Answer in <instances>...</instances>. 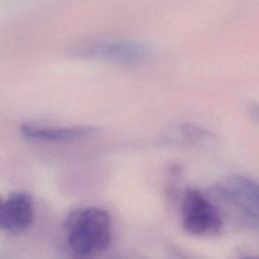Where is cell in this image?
<instances>
[{
    "mask_svg": "<svg viewBox=\"0 0 259 259\" xmlns=\"http://www.w3.org/2000/svg\"><path fill=\"white\" fill-rule=\"evenodd\" d=\"M67 245L77 257H92L106 251L111 243V219L98 206L72 210L65 221Z\"/></svg>",
    "mask_w": 259,
    "mask_h": 259,
    "instance_id": "cell-1",
    "label": "cell"
},
{
    "mask_svg": "<svg viewBox=\"0 0 259 259\" xmlns=\"http://www.w3.org/2000/svg\"><path fill=\"white\" fill-rule=\"evenodd\" d=\"M183 229L194 236H209L223 227L220 208L197 189H187L181 200Z\"/></svg>",
    "mask_w": 259,
    "mask_h": 259,
    "instance_id": "cell-2",
    "label": "cell"
},
{
    "mask_svg": "<svg viewBox=\"0 0 259 259\" xmlns=\"http://www.w3.org/2000/svg\"><path fill=\"white\" fill-rule=\"evenodd\" d=\"M74 56L116 64H137L151 55V49L139 41L110 39L82 44L74 49Z\"/></svg>",
    "mask_w": 259,
    "mask_h": 259,
    "instance_id": "cell-3",
    "label": "cell"
},
{
    "mask_svg": "<svg viewBox=\"0 0 259 259\" xmlns=\"http://www.w3.org/2000/svg\"><path fill=\"white\" fill-rule=\"evenodd\" d=\"M215 190L226 203L259 225V182L243 175H233L219 183Z\"/></svg>",
    "mask_w": 259,
    "mask_h": 259,
    "instance_id": "cell-4",
    "label": "cell"
},
{
    "mask_svg": "<svg viewBox=\"0 0 259 259\" xmlns=\"http://www.w3.org/2000/svg\"><path fill=\"white\" fill-rule=\"evenodd\" d=\"M33 218V199L24 191L9 194L0 204V228L6 233L17 235L24 232Z\"/></svg>",
    "mask_w": 259,
    "mask_h": 259,
    "instance_id": "cell-5",
    "label": "cell"
},
{
    "mask_svg": "<svg viewBox=\"0 0 259 259\" xmlns=\"http://www.w3.org/2000/svg\"><path fill=\"white\" fill-rule=\"evenodd\" d=\"M21 136L34 143H71L93 137L98 128L91 125L76 126H44L22 124L19 128Z\"/></svg>",
    "mask_w": 259,
    "mask_h": 259,
    "instance_id": "cell-6",
    "label": "cell"
}]
</instances>
